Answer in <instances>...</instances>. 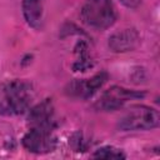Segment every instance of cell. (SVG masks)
<instances>
[{
    "label": "cell",
    "instance_id": "ba28073f",
    "mask_svg": "<svg viewBox=\"0 0 160 160\" xmlns=\"http://www.w3.org/2000/svg\"><path fill=\"white\" fill-rule=\"evenodd\" d=\"M140 42V35L135 29H122L110 35L108 45L112 52L122 54L132 51Z\"/></svg>",
    "mask_w": 160,
    "mask_h": 160
},
{
    "label": "cell",
    "instance_id": "52a82bcc",
    "mask_svg": "<svg viewBox=\"0 0 160 160\" xmlns=\"http://www.w3.org/2000/svg\"><path fill=\"white\" fill-rule=\"evenodd\" d=\"M28 124L30 128L54 131L56 128L54 105L50 99H45L41 102L28 110Z\"/></svg>",
    "mask_w": 160,
    "mask_h": 160
},
{
    "label": "cell",
    "instance_id": "7c38bea8",
    "mask_svg": "<svg viewBox=\"0 0 160 160\" xmlns=\"http://www.w3.org/2000/svg\"><path fill=\"white\" fill-rule=\"evenodd\" d=\"M72 148L75 151H85L86 150V144H85V140L82 138V135L80 132H76L74 136H72Z\"/></svg>",
    "mask_w": 160,
    "mask_h": 160
},
{
    "label": "cell",
    "instance_id": "9c48e42d",
    "mask_svg": "<svg viewBox=\"0 0 160 160\" xmlns=\"http://www.w3.org/2000/svg\"><path fill=\"white\" fill-rule=\"evenodd\" d=\"M46 0H21L22 16L26 24L35 29L41 30L44 25V10Z\"/></svg>",
    "mask_w": 160,
    "mask_h": 160
},
{
    "label": "cell",
    "instance_id": "4fadbf2b",
    "mask_svg": "<svg viewBox=\"0 0 160 160\" xmlns=\"http://www.w3.org/2000/svg\"><path fill=\"white\" fill-rule=\"evenodd\" d=\"M124 6L129 8V9H136L140 4H141V0H119Z\"/></svg>",
    "mask_w": 160,
    "mask_h": 160
},
{
    "label": "cell",
    "instance_id": "5b68a950",
    "mask_svg": "<svg viewBox=\"0 0 160 160\" xmlns=\"http://www.w3.org/2000/svg\"><path fill=\"white\" fill-rule=\"evenodd\" d=\"M22 146L34 154H49L56 149L58 140L52 131L30 128L21 139Z\"/></svg>",
    "mask_w": 160,
    "mask_h": 160
},
{
    "label": "cell",
    "instance_id": "3957f363",
    "mask_svg": "<svg viewBox=\"0 0 160 160\" xmlns=\"http://www.w3.org/2000/svg\"><path fill=\"white\" fill-rule=\"evenodd\" d=\"M159 111L146 105H132L118 120V129L121 131H145L159 126Z\"/></svg>",
    "mask_w": 160,
    "mask_h": 160
},
{
    "label": "cell",
    "instance_id": "8992f818",
    "mask_svg": "<svg viewBox=\"0 0 160 160\" xmlns=\"http://www.w3.org/2000/svg\"><path fill=\"white\" fill-rule=\"evenodd\" d=\"M108 80V74L100 71L90 79H75L70 81L65 88V94L74 99L88 100L91 98Z\"/></svg>",
    "mask_w": 160,
    "mask_h": 160
},
{
    "label": "cell",
    "instance_id": "8fae6325",
    "mask_svg": "<svg viewBox=\"0 0 160 160\" xmlns=\"http://www.w3.org/2000/svg\"><path fill=\"white\" fill-rule=\"evenodd\" d=\"M92 158H96V159H125L126 154L121 149L115 148L112 145H104L94 151Z\"/></svg>",
    "mask_w": 160,
    "mask_h": 160
},
{
    "label": "cell",
    "instance_id": "277c9868",
    "mask_svg": "<svg viewBox=\"0 0 160 160\" xmlns=\"http://www.w3.org/2000/svg\"><path fill=\"white\" fill-rule=\"evenodd\" d=\"M144 96H145L144 91L131 90V89L114 85L106 89L99 96V99L94 102V109L98 111H105V112L115 111V110L121 109L125 104L132 100L142 99Z\"/></svg>",
    "mask_w": 160,
    "mask_h": 160
},
{
    "label": "cell",
    "instance_id": "30bf717a",
    "mask_svg": "<svg viewBox=\"0 0 160 160\" xmlns=\"http://www.w3.org/2000/svg\"><path fill=\"white\" fill-rule=\"evenodd\" d=\"M75 50H76V54H78V59L72 65L74 71H86L89 68L92 66L91 59H90L89 52H88L86 42L82 41V40L79 41L75 46Z\"/></svg>",
    "mask_w": 160,
    "mask_h": 160
},
{
    "label": "cell",
    "instance_id": "6da1fadb",
    "mask_svg": "<svg viewBox=\"0 0 160 160\" xmlns=\"http://www.w3.org/2000/svg\"><path fill=\"white\" fill-rule=\"evenodd\" d=\"M34 90L25 80H10L0 86V115H19L30 109Z\"/></svg>",
    "mask_w": 160,
    "mask_h": 160
},
{
    "label": "cell",
    "instance_id": "7a4b0ae2",
    "mask_svg": "<svg viewBox=\"0 0 160 160\" xmlns=\"http://www.w3.org/2000/svg\"><path fill=\"white\" fill-rule=\"evenodd\" d=\"M80 18L91 29L106 30L114 25L118 14L112 0H84Z\"/></svg>",
    "mask_w": 160,
    "mask_h": 160
}]
</instances>
